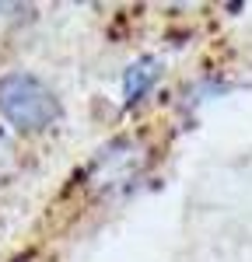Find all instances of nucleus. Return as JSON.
<instances>
[{
	"label": "nucleus",
	"mask_w": 252,
	"mask_h": 262,
	"mask_svg": "<svg viewBox=\"0 0 252 262\" xmlns=\"http://www.w3.org/2000/svg\"><path fill=\"white\" fill-rule=\"evenodd\" d=\"M0 116L18 133H42L60 119V98L35 74H4L0 77Z\"/></svg>",
	"instance_id": "1"
},
{
	"label": "nucleus",
	"mask_w": 252,
	"mask_h": 262,
	"mask_svg": "<svg viewBox=\"0 0 252 262\" xmlns=\"http://www.w3.org/2000/svg\"><path fill=\"white\" fill-rule=\"evenodd\" d=\"M137 168H140V150L130 140H116V143H109V147L98 150V158L88 168V179H91L95 189L112 192V189H119L126 182H133Z\"/></svg>",
	"instance_id": "2"
},
{
	"label": "nucleus",
	"mask_w": 252,
	"mask_h": 262,
	"mask_svg": "<svg viewBox=\"0 0 252 262\" xmlns=\"http://www.w3.org/2000/svg\"><path fill=\"white\" fill-rule=\"evenodd\" d=\"M154 81H158V63H154V60H137L123 74V95H126V101H130V105L140 101L147 91L154 88Z\"/></svg>",
	"instance_id": "3"
}]
</instances>
